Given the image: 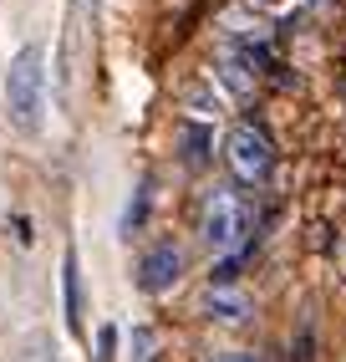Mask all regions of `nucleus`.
Returning a JSON list of instances; mask_svg holds the SVG:
<instances>
[{"instance_id":"nucleus-6","label":"nucleus","mask_w":346,"mask_h":362,"mask_svg":"<svg viewBox=\"0 0 346 362\" xmlns=\"http://www.w3.org/2000/svg\"><path fill=\"white\" fill-rule=\"evenodd\" d=\"M61 301H66V322L77 327L82 322V276H77V250H66V265H61Z\"/></svg>"},{"instance_id":"nucleus-2","label":"nucleus","mask_w":346,"mask_h":362,"mask_svg":"<svg viewBox=\"0 0 346 362\" xmlns=\"http://www.w3.org/2000/svg\"><path fill=\"white\" fill-rule=\"evenodd\" d=\"M199 235H204L209 250L244 245V235H250V204H244V194H234V189H214V194L204 199V214H199Z\"/></svg>"},{"instance_id":"nucleus-5","label":"nucleus","mask_w":346,"mask_h":362,"mask_svg":"<svg viewBox=\"0 0 346 362\" xmlns=\"http://www.w3.org/2000/svg\"><path fill=\"white\" fill-rule=\"evenodd\" d=\"M204 311L214 322H244L250 317V296H244L239 286H229V281H214L209 296H204Z\"/></svg>"},{"instance_id":"nucleus-10","label":"nucleus","mask_w":346,"mask_h":362,"mask_svg":"<svg viewBox=\"0 0 346 362\" xmlns=\"http://www.w3.org/2000/svg\"><path fill=\"white\" fill-rule=\"evenodd\" d=\"M133 342H138V362H148V352H153V337H148V332H138Z\"/></svg>"},{"instance_id":"nucleus-3","label":"nucleus","mask_w":346,"mask_h":362,"mask_svg":"<svg viewBox=\"0 0 346 362\" xmlns=\"http://www.w3.org/2000/svg\"><path fill=\"white\" fill-rule=\"evenodd\" d=\"M225 163L234 168V179L244 184H265L270 179V168H275V148H270V138L260 128H229L225 138Z\"/></svg>"},{"instance_id":"nucleus-4","label":"nucleus","mask_w":346,"mask_h":362,"mask_svg":"<svg viewBox=\"0 0 346 362\" xmlns=\"http://www.w3.org/2000/svg\"><path fill=\"white\" fill-rule=\"evenodd\" d=\"M179 276H184V250L173 245V240H158V245L143 255V265H138V286L148 296H163Z\"/></svg>"},{"instance_id":"nucleus-7","label":"nucleus","mask_w":346,"mask_h":362,"mask_svg":"<svg viewBox=\"0 0 346 362\" xmlns=\"http://www.w3.org/2000/svg\"><path fill=\"white\" fill-rule=\"evenodd\" d=\"M20 362H61V352L46 332H36V337H26V347H20Z\"/></svg>"},{"instance_id":"nucleus-11","label":"nucleus","mask_w":346,"mask_h":362,"mask_svg":"<svg viewBox=\"0 0 346 362\" xmlns=\"http://www.w3.org/2000/svg\"><path fill=\"white\" fill-rule=\"evenodd\" d=\"M214 362H260L255 352H225V357H214Z\"/></svg>"},{"instance_id":"nucleus-12","label":"nucleus","mask_w":346,"mask_h":362,"mask_svg":"<svg viewBox=\"0 0 346 362\" xmlns=\"http://www.w3.org/2000/svg\"><path fill=\"white\" fill-rule=\"evenodd\" d=\"M260 6H280V0H260Z\"/></svg>"},{"instance_id":"nucleus-1","label":"nucleus","mask_w":346,"mask_h":362,"mask_svg":"<svg viewBox=\"0 0 346 362\" xmlns=\"http://www.w3.org/2000/svg\"><path fill=\"white\" fill-rule=\"evenodd\" d=\"M6 112L20 133H41V112H46V52L31 41L20 46L11 71H6Z\"/></svg>"},{"instance_id":"nucleus-8","label":"nucleus","mask_w":346,"mask_h":362,"mask_svg":"<svg viewBox=\"0 0 346 362\" xmlns=\"http://www.w3.org/2000/svg\"><path fill=\"white\" fill-rule=\"evenodd\" d=\"M204 148H209V133L193 128V123H184V158L189 163H204Z\"/></svg>"},{"instance_id":"nucleus-9","label":"nucleus","mask_w":346,"mask_h":362,"mask_svg":"<svg viewBox=\"0 0 346 362\" xmlns=\"http://www.w3.org/2000/svg\"><path fill=\"white\" fill-rule=\"evenodd\" d=\"M112 352H117V327L107 322L102 332H97V362H112Z\"/></svg>"}]
</instances>
